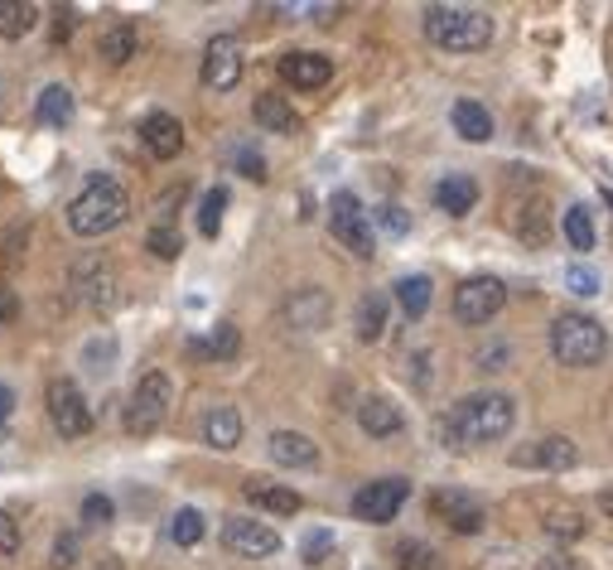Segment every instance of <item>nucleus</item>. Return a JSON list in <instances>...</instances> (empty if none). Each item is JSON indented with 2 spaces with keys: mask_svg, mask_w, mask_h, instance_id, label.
<instances>
[{
  "mask_svg": "<svg viewBox=\"0 0 613 570\" xmlns=\"http://www.w3.org/2000/svg\"><path fill=\"white\" fill-rule=\"evenodd\" d=\"M131 218V194L111 174H93L83 184V194L69 204V228L77 238H102V232L121 228Z\"/></svg>",
  "mask_w": 613,
  "mask_h": 570,
  "instance_id": "nucleus-2",
  "label": "nucleus"
},
{
  "mask_svg": "<svg viewBox=\"0 0 613 570\" xmlns=\"http://www.w3.org/2000/svg\"><path fill=\"white\" fill-rule=\"evenodd\" d=\"M35 29V5L29 0H0V39H25Z\"/></svg>",
  "mask_w": 613,
  "mask_h": 570,
  "instance_id": "nucleus-30",
  "label": "nucleus"
},
{
  "mask_svg": "<svg viewBox=\"0 0 613 570\" xmlns=\"http://www.w3.org/2000/svg\"><path fill=\"white\" fill-rule=\"evenodd\" d=\"M252 117H256V126H266V131H275V136H295L299 131V111L285 102V97H275V93H261L252 102Z\"/></svg>",
  "mask_w": 613,
  "mask_h": 570,
  "instance_id": "nucleus-21",
  "label": "nucleus"
},
{
  "mask_svg": "<svg viewBox=\"0 0 613 570\" xmlns=\"http://www.w3.org/2000/svg\"><path fill=\"white\" fill-rule=\"evenodd\" d=\"M39 121H44V126H69V121L77 117V102H73V93H69V87H63V83H49V87H44V93H39Z\"/></svg>",
  "mask_w": 613,
  "mask_h": 570,
  "instance_id": "nucleus-27",
  "label": "nucleus"
},
{
  "mask_svg": "<svg viewBox=\"0 0 613 570\" xmlns=\"http://www.w3.org/2000/svg\"><path fill=\"white\" fill-rule=\"evenodd\" d=\"M503 305H507V286L498 276H469L454 290V319L459 324H488L503 315Z\"/></svg>",
  "mask_w": 613,
  "mask_h": 570,
  "instance_id": "nucleus-7",
  "label": "nucleus"
},
{
  "mask_svg": "<svg viewBox=\"0 0 613 570\" xmlns=\"http://www.w3.org/2000/svg\"><path fill=\"white\" fill-rule=\"evenodd\" d=\"M140 141H145V150H150L155 160H174V155L184 150L180 117H170V111H150V117L140 121Z\"/></svg>",
  "mask_w": 613,
  "mask_h": 570,
  "instance_id": "nucleus-17",
  "label": "nucleus"
},
{
  "mask_svg": "<svg viewBox=\"0 0 613 570\" xmlns=\"http://www.w3.org/2000/svg\"><path fill=\"white\" fill-rule=\"evenodd\" d=\"M522 238H527L531 247H545L551 228H541V204H527V214H522Z\"/></svg>",
  "mask_w": 613,
  "mask_h": 570,
  "instance_id": "nucleus-41",
  "label": "nucleus"
},
{
  "mask_svg": "<svg viewBox=\"0 0 613 570\" xmlns=\"http://www.w3.org/2000/svg\"><path fill=\"white\" fill-rule=\"evenodd\" d=\"M329 551H333V532H324V527H319V532H309V536H305V546H299V556H305V566H319Z\"/></svg>",
  "mask_w": 613,
  "mask_h": 570,
  "instance_id": "nucleus-40",
  "label": "nucleus"
},
{
  "mask_svg": "<svg viewBox=\"0 0 613 570\" xmlns=\"http://www.w3.org/2000/svg\"><path fill=\"white\" fill-rule=\"evenodd\" d=\"M170 401H174V383L170 373H145L136 383V392L126 401V430L131 435H155L170 416Z\"/></svg>",
  "mask_w": 613,
  "mask_h": 570,
  "instance_id": "nucleus-5",
  "label": "nucleus"
},
{
  "mask_svg": "<svg viewBox=\"0 0 613 570\" xmlns=\"http://www.w3.org/2000/svg\"><path fill=\"white\" fill-rule=\"evenodd\" d=\"M450 121H454V131H459L464 141H474V145L493 141V117H488V107L474 102V97H459V102L450 107Z\"/></svg>",
  "mask_w": 613,
  "mask_h": 570,
  "instance_id": "nucleus-22",
  "label": "nucleus"
},
{
  "mask_svg": "<svg viewBox=\"0 0 613 570\" xmlns=\"http://www.w3.org/2000/svg\"><path fill=\"white\" fill-rule=\"evenodd\" d=\"M247 498L256 502V508L275 512V518H295L299 508H305V498L295 494V488H281V484H266V478H252L247 484Z\"/></svg>",
  "mask_w": 613,
  "mask_h": 570,
  "instance_id": "nucleus-23",
  "label": "nucleus"
},
{
  "mask_svg": "<svg viewBox=\"0 0 613 570\" xmlns=\"http://www.w3.org/2000/svg\"><path fill=\"white\" fill-rule=\"evenodd\" d=\"M372 218H377V228L392 232V238H406V232H410V218H406V208H401V204H382Z\"/></svg>",
  "mask_w": 613,
  "mask_h": 570,
  "instance_id": "nucleus-39",
  "label": "nucleus"
},
{
  "mask_svg": "<svg viewBox=\"0 0 613 570\" xmlns=\"http://www.w3.org/2000/svg\"><path fill=\"white\" fill-rule=\"evenodd\" d=\"M474 204H478V179H469V174H444L440 184H434V208H440V214L464 218V214H474Z\"/></svg>",
  "mask_w": 613,
  "mask_h": 570,
  "instance_id": "nucleus-18",
  "label": "nucleus"
},
{
  "mask_svg": "<svg viewBox=\"0 0 613 570\" xmlns=\"http://www.w3.org/2000/svg\"><path fill=\"white\" fill-rule=\"evenodd\" d=\"M392 295H396V305H401V315L406 319H426L430 300H434V286H430V276H401V281L392 286Z\"/></svg>",
  "mask_w": 613,
  "mask_h": 570,
  "instance_id": "nucleus-25",
  "label": "nucleus"
},
{
  "mask_svg": "<svg viewBox=\"0 0 613 570\" xmlns=\"http://www.w3.org/2000/svg\"><path fill=\"white\" fill-rule=\"evenodd\" d=\"M430 512L444 522L450 532H459V536H474V532H483V502L469 498V494H459V488H440V494H430Z\"/></svg>",
  "mask_w": 613,
  "mask_h": 570,
  "instance_id": "nucleus-14",
  "label": "nucleus"
},
{
  "mask_svg": "<svg viewBox=\"0 0 613 570\" xmlns=\"http://www.w3.org/2000/svg\"><path fill=\"white\" fill-rule=\"evenodd\" d=\"M565 242H571L575 252H594V214H589L585 204L565 208Z\"/></svg>",
  "mask_w": 613,
  "mask_h": 570,
  "instance_id": "nucleus-31",
  "label": "nucleus"
},
{
  "mask_svg": "<svg viewBox=\"0 0 613 570\" xmlns=\"http://www.w3.org/2000/svg\"><path fill=\"white\" fill-rule=\"evenodd\" d=\"M145 252H155V256H160V262H174V256L184 252V238L170 228V222H160V228H150V232H145Z\"/></svg>",
  "mask_w": 613,
  "mask_h": 570,
  "instance_id": "nucleus-34",
  "label": "nucleus"
},
{
  "mask_svg": "<svg viewBox=\"0 0 613 570\" xmlns=\"http://www.w3.org/2000/svg\"><path fill=\"white\" fill-rule=\"evenodd\" d=\"M545 532H551V536H565V542H575V536H585V522H579L575 512H555V518H545Z\"/></svg>",
  "mask_w": 613,
  "mask_h": 570,
  "instance_id": "nucleus-42",
  "label": "nucleus"
},
{
  "mask_svg": "<svg viewBox=\"0 0 613 570\" xmlns=\"http://www.w3.org/2000/svg\"><path fill=\"white\" fill-rule=\"evenodd\" d=\"M237 83H242V44L232 35H213L204 49V87L232 93Z\"/></svg>",
  "mask_w": 613,
  "mask_h": 570,
  "instance_id": "nucleus-13",
  "label": "nucleus"
},
{
  "mask_svg": "<svg viewBox=\"0 0 613 570\" xmlns=\"http://www.w3.org/2000/svg\"><path fill=\"white\" fill-rule=\"evenodd\" d=\"M599 286H604V281H599V271H594V266H565V290H571V295H599Z\"/></svg>",
  "mask_w": 613,
  "mask_h": 570,
  "instance_id": "nucleus-36",
  "label": "nucleus"
},
{
  "mask_svg": "<svg viewBox=\"0 0 613 570\" xmlns=\"http://www.w3.org/2000/svg\"><path fill=\"white\" fill-rule=\"evenodd\" d=\"M204 440L213 445V450H237L242 445V416L237 407H213L204 416Z\"/></svg>",
  "mask_w": 613,
  "mask_h": 570,
  "instance_id": "nucleus-24",
  "label": "nucleus"
},
{
  "mask_svg": "<svg viewBox=\"0 0 613 570\" xmlns=\"http://www.w3.org/2000/svg\"><path fill=\"white\" fill-rule=\"evenodd\" d=\"M222 546L247 556V561H266V556L281 551V532L256 522V518H228L222 522Z\"/></svg>",
  "mask_w": 613,
  "mask_h": 570,
  "instance_id": "nucleus-11",
  "label": "nucleus"
},
{
  "mask_svg": "<svg viewBox=\"0 0 613 570\" xmlns=\"http://www.w3.org/2000/svg\"><path fill=\"white\" fill-rule=\"evenodd\" d=\"M237 349H242L237 324H213V333H208V339L188 343V353H194V357H237Z\"/></svg>",
  "mask_w": 613,
  "mask_h": 570,
  "instance_id": "nucleus-29",
  "label": "nucleus"
},
{
  "mask_svg": "<svg viewBox=\"0 0 613 570\" xmlns=\"http://www.w3.org/2000/svg\"><path fill=\"white\" fill-rule=\"evenodd\" d=\"M222 208H228V189H208L204 194V204H198V232L204 238H218V228H222Z\"/></svg>",
  "mask_w": 613,
  "mask_h": 570,
  "instance_id": "nucleus-33",
  "label": "nucleus"
},
{
  "mask_svg": "<svg viewBox=\"0 0 613 570\" xmlns=\"http://www.w3.org/2000/svg\"><path fill=\"white\" fill-rule=\"evenodd\" d=\"M281 77L290 87H299V93H315V87H324L333 77V59H324V53H309V49H290L281 53Z\"/></svg>",
  "mask_w": 613,
  "mask_h": 570,
  "instance_id": "nucleus-15",
  "label": "nucleus"
},
{
  "mask_svg": "<svg viewBox=\"0 0 613 570\" xmlns=\"http://www.w3.org/2000/svg\"><path fill=\"white\" fill-rule=\"evenodd\" d=\"M117 286H121L117 266L102 262V256H83V262L73 266V290H77V300H83V305L111 310V305H117Z\"/></svg>",
  "mask_w": 613,
  "mask_h": 570,
  "instance_id": "nucleus-10",
  "label": "nucleus"
},
{
  "mask_svg": "<svg viewBox=\"0 0 613 570\" xmlns=\"http://www.w3.org/2000/svg\"><path fill=\"white\" fill-rule=\"evenodd\" d=\"M10 416H15V392H10V387L0 383V426H5Z\"/></svg>",
  "mask_w": 613,
  "mask_h": 570,
  "instance_id": "nucleus-47",
  "label": "nucleus"
},
{
  "mask_svg": "<svg viewBox=\"0 0 613 570\" xmlns=\"http://www.w3.org/2000/svg\"><path fill=\"white\" fill-rule=\"evenodd\" d=\"M204 532H208V522H204V512H198V508H180V512H174L170 536L180 546H198V542H204Z\"/></svg>",
  "mask_w": 613,
  "mask_h": 570,
  "instance_id": "nucleus-32",
  "label": "nucleus"
},
{
  "mask_svg": "<svg viewBox=\"0 0 613 570\" xmlns=\"http://www.w3.org/2000/svg\"><path fill=\"white\" fill-rule=\"evenodd\" d=\"M237 170L247 174V179H256V184H261V179H266V160L252 150V145H242V150H237Z\"/></svg>",
  "mask_w": 613,
  "mask_h": 570,
  "instance_id": "nucleus-44",
  "label": "nucleus"
},
{
  "mask_svg": "<svg viewBox=\"0 0 613 570\" xmlns=\"http://www.w3.org/2000/svg\"><path fill=\"white\" fill-rule=\"evenodd\" d=\"M329 315H333V300L319 286H305L285 300V319H290V329H299V333H319L329 324Z\"/></svg>",
  "mask_w": 613,
  "mask_h": 570,
  "instance_id": "nucleus-16",
  "label": "nucleus"
},
{
  "mask_svg": "<svg viewBox=\"0 0 613 570\" xmlns=\"http://www.w3.org/2000/svg\"><path fill=\"white\" fill-rule=\"evenodd\" d=\"M136 49H140V29L131 25V20H117V25H111L102 39H97V53H102L107 63H117V69L136 59Z\"/></svg>",
  "mask_w": 613,
  "mask_h": 570,
  "instance_id": "nucleus-26",
  "label": "nucleus"
},
{
  "mask_svg": "<svg viewBox=\"0 0 613 570\" xmlns=\"http://www.w3.org/2000/svg\"><path fill=\"white\" fill-rule=\"evenodd\" d=\"M111 518H117V502H111L107 494H87L83 498V522L87 527H107Z\"/></svg>",
  "mask_w": 613,
  "mask_h": 570,
  "instance_id": "nucleus-37",
  "label": "nucleus"
},
{
  "mask_svg": "<svg viewBox=\"0 0 613 570\" xmlns=\"http://www.w3.org/2000/svg\"><path fill=\"white\" fill-rule=\"evenodd\" d=\"M551 353L561 367H594L609 357V333L599 319L565 310V315H555V324H551Z\"/></svg>",
  "mask_w": 613,
  "mask_h": 570,
  "instance_id": "nucleus-4",
  "label": "nucleus"
},
{
  "mask_svg": "<svg viewBox=\"0 0 613 570\" xmlns=\"http://www.w3.org/2000/svg\"><path fill=\"white\" fill-rule=\"evenodd\" d=\"M83 363H87V373H97V377H102V373H111V363H117V343H102V339H93V343H87V353H83Z\"/></svg>",
  "mask_w": 613,
  "mask_h": 570,
  "instance_id": "nucleus-38",
  "label": "nucleus"
},
{
  "mask_svg": "<svg viewBox=\"0 0 613 570\" xmlns=\"http://www.w3.org/2000/svg\"><path fill=\"white\" fill-rule=\"evenodd\" d=\"M0 551H20V522L10 518V512H0Z\"/></svg>",
  "mask_w": 613,
  "mask_h": 570,
  "instance_id": "nucleus-45",
  "label": "nucleus"
},
{
  "mask_svg": "<svg viewBox=\"0 0 613 570\" xmlns=\"http://www.w3.org/2000/svg\"><path fill=\"white\" fill-rule=\"evenodd\" d=\"M44 407H49L53 430L69 435V440L93 430V407H87V397L77 392V383H69V377H53L49 392H44Z\"/></svg>",
  "mask_w": 613,
  "mask_h": 570,
  "instance_id": "nucleus-8",
  "label": "nucleus"
},
{
  "mask_svg": "<svg viewBox=\"0 0 613 570\" xmlns=\"http://www.w3.org/2000/svg\"><path fill=\"white\" fill-rule=\"evenodd\" d=\"M329 228H333V238L343 242L358 262H372V252H377V242H372V218L363 214V204H358V194L353 189H339V194L329 198Z\"/></svg>",
  "mask_w": 613,
  "mask_h": 570,
  "instance_id": "nucleus-6",
  "label": "nucleus"
},
{
  "mask_svg": "<svg viewBox=\"0 0 613 570\" xmlns=\"http://www.w3.org/2000/svg\"><path fill=\"white\" fill-rule=\"evenodd\" d=\"M599 508H604L609 518H613V488H604V494H599Z\"/></svg>",
  "mask_w": 613,
  "mask_h": 570,
  "instance_id": "nucleus-49",
  "label": "nucleus"
},
{
  "mask_svg": "<svg viewBox=\"0 0 613 570\" xmlns=\"http://www.w3.org/2000/svg\"><path fill=\"white\" fill-rule=\"evenodd\" d=\"M358 426L372 435V440H387V435H401L406 426V416H401V407L392 397H367L358 407Z\"/></svg>",
  "mask_w": 613,
  "mask_h": 570,
  "instance_id": "nucleus-20",
  "label": "nucleus"
},
{
  "mask_svg": "<svg viewBox=\"0 0 613 570\" xmlns=\"http://www.w3.org/2000/svg\"><path fill=\"white\" fill-rule=\"evenodd\" d=\"M512 464L517 469H545V474H565V469L579 464V450H575L571 435H541V440L512 450Z\"/></svg>",
  "mask_w": 613,
  "mask_h": 570,
  "instance_id": "nucleus-12",
  "label": "nucleus"
},
{
  "mask_svg": "<svg viewBox=\"0 0 613 570\" xmlns=\"http://www.w3.org/2000/svg\"><path fill=\"white\" fill-rule=\"evenodd\" d=\"M426 39L450 53H478L493 39V15L474 5H426Z\"/></svg>",
  "mask_w": 613,
  "mask_h": 570,
  "instance_id": "nucleus-3",
  "label": "nucleus"
},
{
  "mask_svg": "<svg viewBox=\"0 0 613 570\" xmlns=\"http://www.w3.org/2000/svg\"><path fill=\"white\" fill-rule=\"evenodd\" d=\"M604 204H609V208H613V194H609V189H604Z\"/></svg>",
  "mask_w": 613,
  "mask_h": 570,
  "instance_id": "nucleus-50",
  "label": "nucleus"
},
{
  "mask_svg": "<svg viewBox=\"0 0 613 570\" xmlns=\"http://www.w3.org/2000/svg\"><path fill=\"white\" fill-rule=\"evenodd\" d=\"M410 498V484L406 478H372L353 494V518L358 522H392Z\"/></svg>",
  "mask_w": 613,
  "mask_h": 570,
  "instance_id": "nucleus-9",
  "label": "nucleus"
},
{
  "mask_svg": "<svg viewBox=\"0 0 613 570\" xmlns=\"http://www.w3.org/2000/svg\"><path fill=\"white\" fill-rule=\"evenodd\" d=\"M517 426V401L507 392H474L454 401L444 416H434V435L444 450H474V445H498Z\"/></svg>",
  "mask_w": 613,
  "mask_h": 570,
  "instance_id": "nucleus-1",
  "label": "nucleus"
},
{
  "mask_svg": "<svg viewBox=\"0 0 613 570\" xmlns=\"http://www.w3.org/2000/svg\"><path fill=\"white\" fill-rule=\"evenodd\" d=\"M69 35H73V15H69V10H59V25H53V39L63 44Z\"/></svg>",
  "mask_w": 613,
  "mask_h": 570,
  "instance_id": "nucleus-48",
  "label": "nucleus"
},
{
  "mask_svg": "<svg viewBox=\"0 0 613 570\" xmlns=\"http://www.w3.org/2000/svg\"><path fill=\"white\" fill-rule=\"evenodd\" d=\"M396 570H440V556L426 542H401L396 546Z\"/></svg>",
  "mask_w": 613,
  "mask_h": 570,
  "instance_id": "nucleus-35",
  "label": "nucleus"
},
{
  "mask_svg": "<svg viewBox=\"0 0 613 570\" xmlns=\"http://www.w3.org/2000/svg\"><path fill=\"white\" fill-rule=\"evenodd\" d=\"M266 450H271V460L285 464V469H309V464H319V445L309 440V435H299V430H275L271 440H266Z\"/></svg>",
  "mask_w": 613,
  "mask_h": 570,
  "instance_id": "nucleus-19",
  "label": "nucleus"
},
{
  "mask_svg": "<svg viewBox=\"0 0 613 570\" xmlns=\"http://www.w3.org/2000/svg\"><path fill=\"white\" fill-rule=\"evenodd\" d=\"M387 333V295L382 290H367L358 300V339L363 343H377Z\"/></svg>",
  "mask_w": 613,
  "mask_h": 570,
  "instance_id": "nucleus-28",
  "label": "nucleus"
},
{
  "mask_svg": "<svg viewBox=\"0 0 613 570\" xmlns=\"http://www.w3.org/2000/svg\"><path fill=\"white\" fill-rule=\"evenodd\" d=\"M20 315V300H15V290L10 286H0V324H10Z\"/></svg>",
  "mask_w": 613,
  "mask_h": 570,
  "instance_id": "nucleus-46",
  "label": "nucleus"
},
{
  "mask_svg": "<svg viewBox=\"0 0 613 570\" xmlns=\"http://www.w3.org/2000/svg\"><path fill=\"white\" fill-rule=\"evenodd\" d=\"M77 561V536L69 532V536H59V542H53V556H49V566L53 570H69Z\"/></svg>",
  "mask_w": 613,
  "mask_h": 570,
  "instance_id": "nucleus-43",
  "label": "nucleus"
}]
</instances>
